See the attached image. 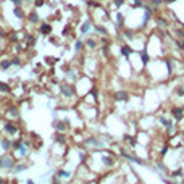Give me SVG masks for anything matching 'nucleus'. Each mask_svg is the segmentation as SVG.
I'll list each match as a JSON object with an SVG mask.
<instances>
[{
	"mask_svg": "<svg viewBox=\"0 0 184 184\" xmlns=\"http://www.w3.org/2000/svg\"><path fill=\"white\" fill-rule=\"evenodd\" d=\"M124 139H126V141H129V144H131V145H136V144H137V142H136V139H132L131 136H126Z\"/></svg>",
	"mask_w": 184,
	"mask_h": 184,
	"instance_id": "c85d7f7f",
	"label": "nucleus"
},
{
	"mask_svg": "<svg viewBox=\"0 0 184 184\" xmlns=\"http://www.w3.org/2000/svg\"><path fill=\"white\" fill-rule=\"evenodd\" d=\"M160 123H161V124H163V126H165V128H168L170 124H171V123H170V121H168V119H166V118H163V116H161V118H160Z\"/></svg>",
	"mask_w": 184,
	"mask_h": 184,
	"instance_id": "412c9836",
	"label": "nucleus"
},
{
	"mask_svg": "<svg viewBox=\"0 0 184 184\" xmlns=\"http://www.w3.org/2000/svg\"><path fill=\"white\" fill-rule=\"evenodd\" d=\"M82 47H84V44L81 42V40H76V44H74V49H76V50H81Z\"/></svg>",
	"mask_w": 184,
	"mask_h": 184,
	"instance_id": "a878e982",
	"label": "nucleus"
},
{
	"mask_svg": "<svg viewBox=\"0 0 184 184\" xmlns=\"http://www.w3.org/2000/svg\"><path fill=\"white\" fill-rule=\"evenodd\" d=\"M132 7L137 8V7H142V0H134V3H132Z\"/></svg>",
	"mask_w": 184,
	"mask_h": 184,
	"instance_id": "473e14b6",
	"label": "nucleus"
},
{
	"mask_svg": "<svg viewBox=\"0 0 184 184\" xmlns=\"http://www.w3.org/2000/svg\"><path fill=\"white\" fill-rule=\"evenodd\" d=\"M27 42H29L31 45H34V44H36V37H34V36H27Z\"/></svg>",
	"mask_w": 184,
	"mask_h": 184,
	"instance_id": "c756f323",
	"label": "nucleus"
},
{
	"mask_svg": "<svg viewBox=\"0 0 184 184\" xmlns=\"http://www.w3.org/2000/svg\"><path fill=\"white\" fill-rule=\"evenodd\" d=\"M183 108H184V107H183Z\"/></svg>",
	"mask_w": 184,
	"mask_h": 184,
	"instance_id": "49530a36",
	"label": "nucleus"
},
{
	"mask_svg": "<svg viewBox=\"0 0 184 184\" xmlns=\"http://www.w3.org/2000/svg\"><path fill=\"white\" fill-rule=\"evenodd\" d=\"M166 66H168V73H171L173 71V65H171V61L170 60H166Z\"/></svg>",
	"mask_w": 184,
	"mask_h": 184,
	"instance_id": "f704fd0d",
	"label": "nucleus"
},
{
	"mask_svg": "<svg viewBox=\"0 0 184 184\" xmlns=\"http://www.w3.org/2000/svg\"><path fill=\"white\" fill-rule=\"evenodd\" d=\"M173 176H174V178L183 176V170H176V171H173Z\"/></svg>",
	"mask_w": 184,
	"mask_h": 184,
	"instance_id": "2f4dec72",
	"label": "nucleus"
},
{
	"mask_svg": "<svg viewBox=\"0 0 184 184\" xmlns=\"http://www.w3.org/2000/svg\"><path fill=\"white\" fill-rule=\"evenodd\" d=\"M152 2H153V3H155V5H157V3H160L161 0H152Z\"/></svg>",
	"mask_w": 184,
	"mask_h": 184,
	"instance_id": "79ce46f5",
	"label": "nucleus"
},
{
	"mask_svg": "<svg viewBox=\"0 0 184 184\" xmlns=\"http://www.w3.org/2000/svg\"><path fill=\"white\" fill-rule=\"evenodd\" d=\"M94 29H95L97 32H100V34H102V36H107V29H105L104 26H99V24H97V26L94 27Z\"/></svg>",
	"mask_w": 184,
	"mask_h": 184,
	"instance_id": "4468645a",
	"label": "nucleus"
},
{
	"mask_svg": "<svg viewBox=\"0 0 184 184\" xmlns=\"http://www.w3.org/2000/svg\"><path fill=\"white\" fill-rule=\"evenodd\" d=\"M53 128L58 131H65L66 129V121H55L53 123Z\"/></svg>",
	"mask_w": 184,
	"mask_h": 184,
	"instance_id": "1a4fd4ad",
	"label": "nucleus"
},
{
	"mask_svg": "<svg viewBox=\"0 0 184 184\" xmlns=\"http://www.w3.org/2000/svg\"><path fill=\"white\" fill-rule=\"evenodd\" d=\"M45 60H47V61H49L50 65H53V63H57V61H58V58H53V57H47V58H45Z\"/></svg>",
	"mask_w": 184,
	"mask_h": 184,
	"instance_id": "cd10ccee",
	"label": "nucleus"
},
{
	"mask_svg": "<svg viewBox=\"0 0 184 184\" xmlns=\"http://www.w3.org/2000/svg\"><path fill=\"white\" fill-rule=\"evenodd\" d=\"M128 92L124 91H119V92H115V95H113V99L116 100V102H124V100H128Z\"/></svg>",
	"mask_w": 184,
	"mask_h": 184,
	"instance_id": "7ed1b4c3",
	"label": "nucleus"
},
{
	"mask_svg": "<svg viewBox=\"0 0 184 184\" xmlns=\"http://www.w3.org/2000/svg\"><path fill=\"white\" fill-rule=\"evenodd\" d=\"M21 145H23V144H21V141H15V142H13V147H15V149H19Z\"/></svg>",
	"mask_w": 184,
	"mask_h": 184,
	"instance_id": "72a5a7b5",
	"label": "nucleus"
},
{
	"mask_svg": "<svg viewBox=\"0 0 184 184\" xmlns=\"http://www.w3.org/2000/svg\"><path fill=\"white\" fill-rule=\"evenodd\" d=\"M10 111H12V115H13V116H19V113H18V110H16V108H12Z\"/></svg>",
	"mask_w": 184,
	"mask_h": 184,
	"instance_id": "4c0bfd02",
	"label": "nucleus"
},
{
	"mask_svg": "<svg viewBox=\"0 0 184 184\" xmlns=\"http://www.w3.org/2000/svg\"><path fill=\"white\" fill-rule=\"evenodd\" d=\"M157 21H158V26H160V27H166V21L163 18H158Z\"/></svg>",
	"mask_w": 184,
	"mask_h": 184,
	"instance_id": "393cba45",
	"label": "nucleus"
},
{
	"mask_svg": "<svg viewBox=\"0 0 184 184\" xmlns=\"http://www.w3.org/2000/svg\"><path fill=\"white\" fill-rule=\"evenodd\" d=\"M142 63H144V65L149 63V55H147V52H142Z\"/></svg>",
	"mask_w": 184,
	"mask_h": 184,
	"instance_id": "aec40b11",
	"label": "nucleus"
},
{
	"mask_svg": "<svg viewBox=\"0 0 184 184\" xmlns=\"http://www.w3.org/2000/svg\"><path fill=\"white\" fill-rule=\"evenodd\" d=\"M10 66H12V60H3L2 63H0V69H3V71L8 69Z\"/></svg>",
	"mask_w": 184,
	"mask_h": 184,
	"instance_id": "ddd939ff",
	"label": "nucleus"
},
{
	"mask_svg": "<svg viewBox=\"0 0 184 184\" xmlns=\"http://www.w3.org/2000/svg\"><path fill=\"white\" fill-rule=\"evenodd\" d=\"M116 19H118V24H123V15H121V13L116 15Z\"/></svg>",
	"mask_w": 184,
	"mask_h": 184,
	"instance_id": "e433bc0d",
	"label": "nucleus"
},
{
	"mask_svg": "<svg viewBox=\"0 0 184 184\" xmlns=\"http://www.w3.org/2000/svg\"><path fill=\"white\" fill-rule=\"evenodd\" d=\"M86 45H87L89 49H95V42H94V40H92V39H89L87 42H86Z\"/></svg>",
	"mask_w": 184,
	"mask_h": 184,
	"instance_id": "b1692460",
	"label": "nucleus"
},
{
	"mask_svg": "<svg viewBox=\"0 0 184 184\" xmlns=\"http://www.w3.org/2000/svg\"><path fill=\"white\" fill-rule=\"evenodd\" d=\"M39 31H40V34H44V36H49L50 32H52V26L45 23V24H42V26H40V29H39Z\"/></svg>",
	"mask_w": 184,
	"mask_h": 184,
	"instance_id": "6e6552de",
	"label": "nucleus"
},
{
	"mask_svg": "<svg viewBox=\"0 0 184 184\" xmlns=\"http://www.w3.org/2000/svg\"><path fill=\"white\" fill-rule=\"evenodd\" d=\"M165 2H166V3H170V2H174V0H165Z\"/></svg>",
	"mask_w": 184,
	"mask_h": 184,
	"instance_id": "37998d69",
	"label": "nucleus"
},
{
	"mask_svg": "<svg viewBox=\"0 0 184 184\" xmlns=\"http://www.w3.org/2000/svg\"><path fill=\"white\" fill-rule=\"evenodd\" d=\"M89 29H91V21H86V23L81 26V34H87Z\"/></svg>",
	"mask_w": 184,
	"mask_h": 184,
	"instance_id": "f8f14e48",
	"label": "nucleus"
},
{
	"mask_svg": "<svg viewBox=\"0 0 184 184\" xmlns=\"http://www.w3.org/2000/svg\"><path fill=\"white\" fill-rule=\"evenodd\" d=\"M10 40H12V42H18V36H16V32H12V36H10Z\"/></svg>",
	"mask_w": 184,
	"mask_h": 184,
	"instance_id": "7c9ffc66",
	"label": "nucleus"
},
{
	"mask_svg": "<svg viewBox=\"0 0 184 184\" xmlns=\"http://www.w3.org/2000/svg\"><path fill=\"white\" fill-rule=\"evenodd\" d=\"M123 2H124V0H115V5L119 7V5H123Z\"/></svg>",
	"mask_w": 184,
	"mask_h": 184,
	"instance_id": "a19ab883",
	"label": "nucleus"
},
{
	"mask_svg": "<svg viewBox=\"0 0 184 184\" xmlns=\"http://www.w3.org/2000/svg\"><path fill=\"white\" fill-rule=\"evenodd\" d=\"M45 3V0H34V7H42V5Z\"/></svg>",
	"mask_w": 184,
	"mask_h": 184,
	"instance_id": "bb28decb",
	"label": "nucleus"
},
{
	"mask_svg": "<svg viewBox=\"0 0 184 184\" xmlns=\"http://www.w3.org/2000/svg\"><path fill=\"white\" fill-rule=\"evenodd\" d=\"M26 2H31V0H26Z\"/></svg>",
	"mask_w": 184,
	"mask_h": 184,
	"instance_id": "a18cd8bd",
	"label": "nucleus"
},
{
	"mask_svg": "<svg viewBox=\"0 0 184 184\" xmlns=\"http://www.w3.org/2000/svg\"><path fill=\"white\" fill-rule=\"evenodd\" d=\"M102 53H104L105 57H108V55H110V49H108V45H104V47H102Z\"/></svg>",
	"mask_w": 184,
	"mask_h": 184,
	"instance_id": "4be33fe9",
	"label": "nucleus"
},
{
	"mask_svg": "<svg viewBox=\"0 0 184 184\" xmlns=\"http://www.w3.org/2000/svg\"><path fill=\"white\" fill-rule=\"evenodd\" d=\"M57 174H58V176H61V178H68V176H69V173L65 171V170H58Z\"/></svg>",
	"mask_w": 184,
	"mask_h": 184,
	"instance_id": "6ab92c4d",
	"label": "nucleus"
},
{
	"mask_svg": "<svg viewBox=\"0 0 184 184\" xmlns=\"http://www.w3.org/2000/svg\"><path fill=\"white\" fill-rule=\"evenodd\" d=\"M119 52H121V55H123V57H126V58H128V57L131 55V52H132V49H131L129 45H121Z\"/></svg>",
	"mask_w": 184,
	"mask_h": 184,
	"instance_id": "0eeeda50",
	"label": "nucleus"
},
{
	"mask_svg": "<svg viewBox=\"0 0 184 184\" xmlns=\"http://www.w3.org/2000/svg\"><path fill=\"white\" fill-rule=\"evenodd\" d=\"M171 115L174 116V118H176V119H181V118H183V116H184V108L174 107V108H173V110H171Z\"/></svg>",
	"mask_w": 184,
	"mask_h": 184,
	"instance_id": "20e7f679",
	"label": "nucleus"
},
{
	"mask_svg": "<svg viewBox=\"0 0 184 184\" xmlns=\"http://www.w3.org/2000/svg\"><path fill=\"white\" fill-rule=\"evenodd\" d=\"M0 168H7V170L15 168V160H13L8 153L3 155V157H0Z\"/></svg>",
	"mask_w": 184,
	"mask_h": 184,
	"instance_id": "f257e3e1",
	"label": "nucleus"
},
{
	"mask_svg": "<svg viewBox=\"0 0 184 184\" xmlns=\"http://www.w3.org/2000/svg\"><path fill=\"white\" fill-rule=\"evenodd\" d=\"M2 183H5V179H2V178H0V184H2Z\"/></svg>",
	"mask_w": 184,
	"mask_h": 184,
	"instance_id": "c03bdc74",
	"label": "nucleus"
},
{
	"mask_svg": "<svg viewBox=\"0 0 184 184\" xmlns=\"http://www.w3.org/2000/svg\"><path fill=\"white\" fill-rule=\"evenodd\" d=\"M60 91H61V94H63L65 97H71V95L74 94V91L69 87L68 84H61V86H60Z\"/></svg>",
	"mask_w": 184,
	"mask_h": 184,
	"instance_id": "f03ea898",
	"label": "nucleus"
},
{
	"mask_svg": "<svg viewBox=\"0 0 184 184\" xmlns=\"http://www.w3.org/2000/svg\"><path fill=\"white\" fill-rule=\"evenodd\" d=\"M12 65H13V66H19V65H21V61H19V58H18V57L12 58Z\"/></svg>",
	"mask_w": 184,
	"mask_h": 184,
	"instance_id": "5701e85b",
	"label": "nucleus"
},
{
	"mask_svg": "<svg viewBox=\"0 0 184 184\" xmlns=\"http://www.w3.org/2000/svg\"><path fill=\"white\" fill-rule=\"evenodd\" d=\"M102 160H104V163H105L107 166H111V165H113V158H110V157H104Z\"/></svg>",
	"mask_w": 184,
	"mask_h": 184,
	"instance_id": "a211bd4d",
	"label": "nucleus"
},
{
	"mask_svg": "<svg viewBox=\"0 0 184 184\" xmlns=\"http://www.w3.org/2000/svg\"><path fill=\"white\" fill-rule=\"evenodd\" d=\"M13 15H15L16 18H19V19H21V18H24L23 8H21V7H15V8H13Z\"/></svg>",
	"mask_w": 184,
	"mask_h": 184,
	"instance_id": "9d476101",
	"label": "nucleus"
},
{
	"mask_svg": "<svg viewBox=\"0 0 184 184\" xmlns=\"http://www.w3.org/2000/svg\"><path fill=\"white\" fill-rule=\"evenodd\" d=\"M124 36H126L128 39H132V37H134V36H132V32H131V31H128V32H124Z\"/></svg>",
	"mask_w": 184,
	"mask_h": 184,
	"instance_id": "58836bf2",
	"label": "nucleus"
},
{
	"mask_svg": "<svg viewBox=\"0 0 184 184\" xmlns=\"http://www.w3.org/2000/svg\"><path fill=\"white\" fill-rule=\"evenodd\" d=\"M55 141H57L58 142V144H65V136H63V134H57V136H55Z\"/></svg>",
	"mask_w": 184,
	"mask_h": 184,
	"instance_id": "dca6fc26",
	"label": "nucleus"
},
{
	"mask_svg": "<svg viewBox=\"0 0 184 184\" xmlns=\"http://www.w3.org/2000/svg\"><path fill=\"white\" fill-rule=\"evenodd\" d=\"M29 21H31L32 24L39 23V15H37V12H31V13H29Z\"/></svg>",
	"mask_w": 184,
	"mask_h": 184,
	"instance_id": "9b49d317",
	"label": "nucleus"
},
{
	"mask_svg": "<svg viewBox=\"0 0 184 184\" xmlns=\"http://www.w3.org/2000/svg\"><path fill=\"white\" fill-rule=\"evenodd\" d=\"M12 3H15V7H21L23 0H12Z\"/></svg>",
	"mask_w": 184,
	"mask_h": 184,
	"instance_id": "c9c22d12",
	"label": "nucleus"
},
{
	"mask_svg": "<svg viewBox=\"0 0 184 184\" xmlns=\"http://www.w3.org/2000/svg\"><path fill=\"white\" fill-rule=\"evenodd\" d=\"M0 145L3 147V150H10L13 147V142L10 141V139H7V137H3L2 141H0Z\"/></svg>",
	"mask_w": 184,
	"mask_h": 184,
	"instance_id": "423d86ee",
	"label": "nucleus"
},
{
	"mask_svg": "<svg viewBox=\"0 0 184 184\" xmlns=\"http://www.w3.org/2000/svg\"><path fill=\"white\" fill-rule=\"evenodd\" d=\"M0 91L2 92H8L10 91V86H8L7 82H0Z\"/></svg>",
	"mask_w": 184,
	"mask_h": 184,
	"instance_id": "f3484780",
	"label": "nucleus"
},
{
	"mask_svg": "<svg viewBox=\"0 0 184 184\" xmlns=\"http://www.w3.org/2000/svg\"><path fill=\"white\" fill-rule=\"evenodd\" d=\"M27 165H15V171L16 173H21V171H26Z\"/></svg>",
	"mask_w": 184,
	"mask_h": 184,
	"instance_id": "2eb2a0df",
	"label": "nucleus"
},
{
	"mask_svg": "<svg viewBox=\"0 0 184 184\" xmlns=\"http://www.w3.org/2000/svg\"><path fill=\"white\" fill-rule=\"evenodd\" d=\"M176 94H179V95H184V89H183V87L176 89Z\"/></svg>",
	"mask_w": 184,
	"mask_h": 184,
	"instance_id": "ea45409f",
	"label": "nucleus"
},
{
	"mask_svg": "<svg viewBox=\"0 0 184 184\" xmlns=\"http://www.w3.org/2000/svg\"><path fill=\"white\" fill-rule=\"evenodd\" d=\"M5 131H7L8 134H16V132H18V128H16L13 123H5Z\"/></svg>",
	"mask_w": 184,
	"mask_h": 184,
	"instance_id": "39448f33",
	"label": "nucleus"
}]
</instances>
